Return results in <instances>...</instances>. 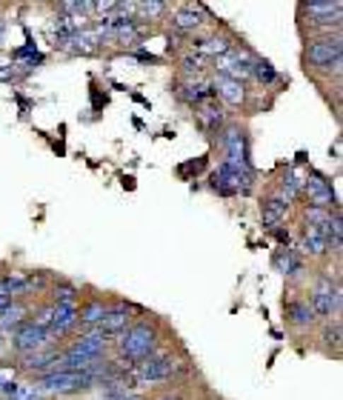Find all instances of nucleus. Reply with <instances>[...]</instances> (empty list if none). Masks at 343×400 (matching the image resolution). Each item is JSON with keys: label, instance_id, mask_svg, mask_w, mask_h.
Returning a JSON list of instances; mask_svg holds the SVG:
<instances>
[{"label": "nucleus", "instance_id": "obj_12", "mask_svg": "<svg viewBox=\"0 0 343 400\" xmlns=\"http://www.w3.org/2000/svg\"><path fill=\"white\" fill-rule=\"evenodd\" d=\"M252 54L246 52V49H238V46H232L223 57H218V75H223V78H232V81H243V78H249L252 75Z\"/></svg>", "mask_w": 343, "mask_h": 400}, {"label": "nucleus", "instance_id": "obj_10", "mask_svg": "<svg viewBox=\"0 0 343 400\" xmlns=\"http://www.w3.org/2000/svg\"><path fill=\"white\" fill-rule=\"evenodd\" d=\"M109 346H112V341L103 335V331L89 329V331H81V335L69 343L63 352L66 355H78L83 360H103L106 352H109Z\"/></svg>", "mask_w": 343, "mask_h": 400}, {"label": "nucleus", "instance_id": "obj_23", "mask_svg": "<svg viewBox=\"0 0 343 400\" xmlns=\"http://www.w3.org/2000/svg\"><path fill=\"white\" fill-rule=\"evenodd\" d=\"M284 312H286V320H289L295 329H309V326L318 320L315 312H312V306H309V300L292 298V300L284 303Z\"/></svg>", "mask_w": 343, "mask_h": 400}, {"label": "nucleus", "instance_id": "obj_7", "mask_svg": "<svg viewBox=\"0 0 343 400\" xmlns=\"http://www.w3.org/2000/svg\"><path fill=\"white\" fill-rule=\"evenodd\" d=\"M52 343H54V338L49 335V329L35 326L32 320H26L23 326H18V329L12 331V349H15V355H21V358L35 355V352H40V349H49Z\"/></svg>", "mask_w": 343, "mask_h": 400}, {"label": "nucleus", "instance_id": "obj_9", "mask_svg": "<svg viewBox=\"0 0 343 400\" xmlns=\"http://www.w3.org/2000/svg\"><path fill=\"white\" fill-rule=\"evenodd\" d=\"M335 60H343V40H340V35H323L318 40H309L306 63L312 66V69L323 72L326 66H332Z\"/></svg>", "mask_w": 343, "mask_h": 400}, {"label": "nucleus", "instance_id": "obj_19", "mask_svg": "<svg viewBox=\"0 0 343 400\" xmlns=\"http://www.w3.org/2000/svg\"><path fill=\"white\" fill-rule=\"evenodd\" d=\"M203 15H209L203 4H186V6H180L175 12L172 26H175V32H194V29H200Z\"/></svg>", "mask_w": 343, "mask_h": 400}, {"label": "nucleus", "instance_id": "obj_11", "mask_svg": "<svg viewBox=\"0 0 343 400\" xmlns=\"http://www.w3.org/2000/svg\"><path fill=\"white\" fill-rule=\"evenodd\" d=\"M301 194H306L309 206H315V209H323V212L337 209V197H335L332 183H329L323 175H318V172H312V175L303 180V192H301Z\"/></svg>", "mask_w": 343, "mask_h": 400}, {"label": "nucleus", "instance_id": "obj_24", "mask_svg": "<svg viewBox=\"0 0 343 400\" xmlns=\"http://www.w3.org/2000/svg\"><path fill=\"white\" fill-rule=\"evenodd\" d=\"M301 252L309 254V257H326L329 254V246H326V237L320 232V226H303V235H301Z\"/></svg>", "mask_w": 343, "mask_h": 400}, {"label": "nucleus", "instance_id": "obj_28", "mask_svg": "<svg viewBox=\"0 0 343 400\" xmlns=\"http://www.w3.org/2000/svg\"><path fill=\"white\" fill-rule=\"evenodd\" d=\"M249 78H255L260 86H272L274 81H278V69H274L269 60L255 57V60H252V75H249Z\"/></svg>", "mask_w": 343, "mask_h": 400}, {"label": "nucleus", "instance_id": "obj_33", "mask_svg": "<svg viewBox=\"0 0 343 400\" xmlns=\"http://www.w3.org/2000/svg\"><path fill=\"white\" fill-rule=\"evenodd\" d=\"M23 78H26V72L18 69V63L15 66H0V81H4V83H18Z\"/></svg>", "mask_w": 343, "mask_h": 400}, {"label": "nucleus", "instance_id": "obj_13", "mask_svg": "<svg viewBox=\"0 0 343 400\" xmlns=\"http://www.w3.org/2000/svg\"><path fill=\"white\" fill-rule=\"evenodd\" d=\"M137 309L134 306H129V303H123V300H117V303H109V312H106V317L100 320V326H98V331H103V335L109 338V341H115L120 331H126L129 326H132V314H134Z\"/></svg>", "mask_w": 343, "mask_h": 400}, {"label": "nucleus", "instance_id": "obj_36", "mask_svg": "<svg viewBox=\"0 0 343 400\" xmlns=\"http://www.w3.org/2000/svg\"><path fill=\"white\" fill-rule=\"evenodd\" d=\"M158 400H180V397H172V394H166V397H158Z\"/></svg>", "mask_w": 343, "mask_h": 400}, {"label": "nucleus", "instance_id": "obj_31", "mask_svg": "<svg viewBox=\"0 0 343 400\" xmlns=\"http://www.w3.org/2000/svg\"><path fill=\"white\" fill-rule=\"evenodd\" d=\"M323 346H326V352L340 355V320H326V326H323Z\"/></svg>", "mask_w": 343, "mask_h": 400}, {"label": "nucleus", "instance_id": "obj_14", "mask_svg": "<svg viewBox=\"0 0 343 400\" xmlns=\"http://www.w3.org/2000/svg\"><path fill=\"white\" fill-rule=\"evenodd\" d=\"M60 355H63V349H54V346L40 349V352H35V355H26V358L21 360V369L29 372V375H35V377L49 375V372L60 369Z\"/></svg>", "mask_w": 343, "mask_h": 400}, {"label": "nucleus", "instance_id": "obj_2", "mask_svg": "<svg viewBox=\"0 0 343 400\" xmlns=\"http://www.w3.org/2000/svg\"><path fill=\"white\" fill-rule=\"evenodd\" d=\"M95 386V377L86 375V372H66V369H54L49 375H40L35 377V389L40 394H60V397H69V394H78V392H86Z\"/></svg>", "mask_w": 343, "mask_h": 400}, {"label": "nucleus", "instance_id": "obj_34", "mask_svg": "<svg viewBox=\"0 0 343 400\" xmlns=\"http://www.w3.org/2000/svg\"><path fill=\"white\" fill-rule=\"evenodd\" d=\"M123 400H146V397H144V394H126Z\"/></svg>", "mask_w": 343, "mask_h": 400}, {"label": "nucleus", "instance_id": "obj_32", "mask_svg": "<svg viewBox=\"0 0 343 400\" xmlns=\"http://www.w3.org/2000/svg\"><path fill=\"white\" fill-rule=\"evenodd\" d=\"M166 9H169L166 4H155V0H149V4H134V12L141 15V20H144V18H149V20H152V18H161Z\"/></svg>", "mask_w": 343, "mask_h": 400}, {"label": "nucleus", "instance_id": "obj_15", "mask_svg": "<svg viewBox=\"0 0 343 400\" xmlns=\"http://www.w3.org/2000/svg\"><path fill=\"white\" fill-rule=\"evenodd\" d=\"M78 329V306L69 303H52V323H49V335L63 338L69 331Z\"/></svg>", "mask_w": 343, "mask_h": 400}, {"label": "nucleus", "instance_id": "obj_25", "mask_svg": "<svg viewBox=\"0 0 343 400\" xmlns=\"http://www.w3.org/2000/svg\"><path fill=\"white\" fill-rule=\"evenodd\" d=\"M26 314H29L26 303L12 300L4 312H0V335H12V331H15L18 326H23V323H26Z\"/></svg>", "mask_w": 343, "mask_h": 400}, {"label": "nucleus", "instance_id": "obj_4", "mask_svg": "<svg viewBox=\"0 0 343 400\" xmlns=\"http://www.w3.org/2000/svg\"><path fill=\"white\" fill-rule=\"evenodd\" d=\"M309 306L315 312V317H326V320H337L340 306H343V295H340V283H332V278L320 275L318 283L309 292Z\"/></svg>", "mask_w": 343, "mask_h": 400}, {"label": "nucleus", "instance_id": "obj_17", "mask_svg": "<svg viewBox=\"0 0 343 400\" xmlns=\"http://www.w3.org/2000/svg\"><path fill=\"white\" fill-rule=\"evenodd\" d=\"M194 117H197V123H200V129L206 131V135H218V131L226 126V112H223V106L215 98L200 103L197 112H194Z\"/></svg>", "mask_w": 343, "mask_h": 400}, {"label": "nucleus", "instance_id": "obj_16", "mask_svg": "<svg viewBox=\"0 0 343 400\" xmlns=\"http://www.w3.org/2000/svg\"><path fill=\"white\" fill-rule=\"evenodd\" d=\"M175 98L180 103H189V106H200L206 100H212L215 92H212V83H206V81H183V83H175Z\"/></svg>", "mask_w": 343, "mask_h": 400}, {"label": "nucleus", "instance_id": "obj_1", "mask_svg": "<svg viewBox=\"0 0 343 400\" xmlns=\"http://www.w3.org/2000/svg\"><path fill=\"white\" fill-rule=\"evenodd\" d=\"M115 352H117V360L129 363V366H137L141 360L152 358L158 352V331L152 323L141 320V323H132L126 331L112 341Z\"/></svg>", "mask_w": 343, "mask_h": 400}, {"label": "nucleus", "instance_id": "obj_6", "mask_svg": "<svg viewBox=\"0 0 343 400\" xmlns=\"http://www.w3.org/2000/svg\"><path fill=\"white\" fill-rule=\"evenodd\" d=\"M218 146L223 155L226 166H252L249 163V149H246V131L238 123H226L218 131Z\"/></svg>", "mask_w": 343, "mask_h": 400}, {"label": "nucleus", "instance_id": "obj_20", "mask_svg": "<svg viewBox=\"0 0 343 400\" xmlns=\"http://www.w3.org/2000/svg\"><path fill=\"white\" fill-rule=\"evenodd\" d=\"M106 312H109V303H106L103 298H89V300L78 309V326H81L83 331L98 329V326H100V320L106 317Z\"/></svg>", "mask_w": 343, "mask_h": 400}, {"label": "nucleus", "instance_id": "obj_37", "mask_svg": "<svg viewBox=\"0 0 343 400\" xmlns=\"http://www.w3.org/2000/svg\"><path fill=\"white\" fill-rule=\"evenodd\" d=\"M4 383H6V377H4V375H0V386H4Z\"/></svg>", "mask_w": 343, "mask_h": 400}, {"label": "nucleus", "instance_id": "obj_29", "mask_svg": "<svg viewBox=\"0 0 343 400\" xmlns=\"http://www.w3.org/2000/svg\"><path fill=\"white\" fill-rule=\"evenodd\" d=\"M78 300H81V289H78L75 283L60 281V283H54V286H52V303H69V306H78Z\"/></svg>", "mask_w": 343, "mask_h": 400}, {"label": "nucleus", "instance_id": "obj_18", "mask_svg": "<svg viewBox=\"0 0 343 400\" xmlns=\"http://www.w3.org/2000/svg\"><path fill=\"white\" fill-rule=\"evenodd\" d=\"M212 92H215L223 103H229V106H240V103L246 100V86H243V81H232V78H223V75H215Z\"/></svg>", "mask_w": 343, "mask_h": 400}, {"label": "nucleus", "instance_id": "obj_26", "mask_svg": "<svg viewBox=\"0 0 343 400\" xmlns=\"http://www.w3.org/2000/svg\"><path fill=\"white\" fill-rule=\"evenodd\" d=\"M274 269H278L281 275H286V278H292V275H298V272H303V260H301V254L295 252V249H281L278 254H274Z\"/></svg>", "mask_w": 343, "mask_h": 400}, {"label": "nucleus", "instance_id": "obj_27", "mask_svg": "<svg viewBox=\"0 0 343 400\" xmlns=\"http://www.w3.org/2000/svg\"><path fill=\"white\" fill-rule=\"evenodd\" d=\"M0 394H6L9 400H43V394L35 386H23V383H15V380H6L4 386H0Z\"/></svg>", "mask_w": 343, "mask_h": 400}, {"label": "nucleus", "instance_id": "obj_8", "mask_svg": "<svg viewBox=\"0 0 343 400\" xmlns=\"http://www.w3.org/2000/svg\"><path fill=\"white\" fill-rule=\"evenodd\" d=\"M301 12L309 15L312 29H320L326 35H332V29L337 32L340 20H343V4L340 0H315V4H303Z\"/></svg>", "mask_w": 343, "mask_h": 400}, {"label": "nucleus", "instance_id": "obj_35", "mask_svg": "<svg viewBox=\"0 0 343 400\" xmlns=\"http://www.w3.org/2000/svg\"><path fill=\"white\" fill-rule=\"evenodd\" d=\"M4 35H6V26H4V23H0V43H4Z\"/></svg>", "mask_w": 343, "mask_h": 400}, {"label": "nucleus", "instance_id": "obj_21", "mask_svg": "<svg viewBox=\"0 0 343 400\" xmlns=\"http://www.w3.org/2000/svg\"><path fill=\"white\" fill-rule=\"evenodd\" d=\"M286 212H289V204L284 197H269V200H263V209H260V223H263V229H278L281 223H284V218H286Z\"/></svg>", "mask_w": 343, "mask_h": 400}, {"label": "nucleus", "instance_id": "obj_30", "mask_svg": "<svg viewBox=\"0 0 343 400\" xmlns=\"http://www.w3.org/2000/svg\"><path fill=\"white\" fill-rule=\"evenodd\" d=\"M301 192H303V180H301V177H298V175L289 169V172L284 175V180H281V194H278V197H284L286 204L292 206L295 200L301 197Z\"/></svg>", "mask_w": 343, "mask_h": 400}, {"label": "nucleus", "instance_id": "obj_3", "mask_svg": "<svg viewBox=\"0 0 343 400\" xmlns=\"http://www.w3.org/2000/svg\"><path fill=\"white\" fill-rule=\"evenodd\" d=\"M209 186H212V192H218L223 197L252 194V189H255V169L252 166H226V163H221L212 172Z\"/></svg>", "mask_w": 343, "mask_h": 400}, {"label": "nucleus", "instance_id": "obj_5", "mask_svg": "<svg viewBox=\"0 0 343 400\" xmlns=\"http://www.w3.org/2000/svg\"><path fill=\"white\" fill-rule=\"evenodd\" d=\"M175 372H178L175 358H172V355H158V352H155L152 358H146V360H141L137 366H132L129 380H132V383H137V386H146V383H163V380H169Z\"/></svg>", "mask_w": 343, "mask_h": 400}, {"label": "nucleus", "instance_id": "obj_22", "mask_svg": "<svg viewBox=\"0 0 343 400\" xmlns=\"http://www.w3.org/2000/svg\"><path fill=\"white\" fill-rule=\"evenodd\" d=\"M235 43L229 40V37H223V35H212V37H200V40H194L192 43V54H197V57H223L229 49H232Z\"/></svg>", "mask_w": 343, "mask_h": 400}]
</instances>
